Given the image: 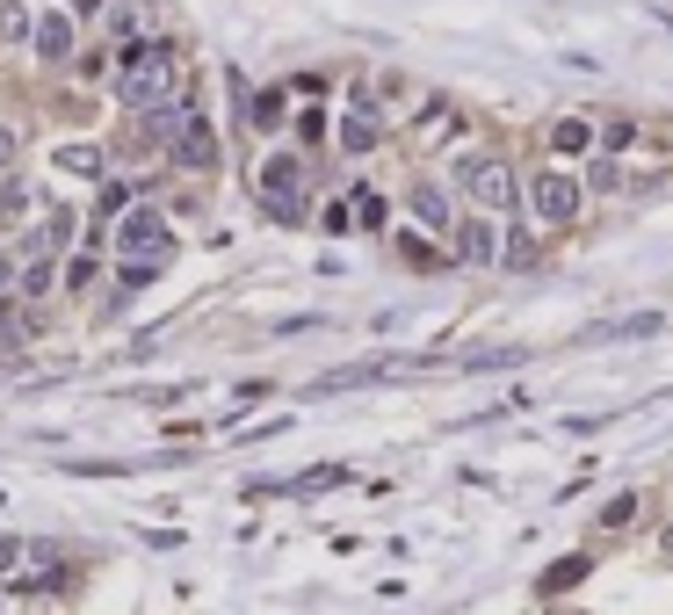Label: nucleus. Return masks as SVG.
<instances>
[{"label":"nucleus","instance_id":"13","mask_svg":"<svg viewBox=\"0 0 673 615\" xmlns=\"http://www.w3.org/2000/svg\"><path fill=\"white\" fill-rule=\"evenodd\" d=\"M579 572H587V558H565L558 572H550V579H543V594H550V587H572V579H579Z\"/></svg>","mask_w":673,"mask_h":615},{"label":"nucleus","instance_id":"14","mask_svg":"<svg viewBox=\"0 0 673 615\" xmlns=\"http://www.w3.org/2000/svg\"><path fill=\"white\" fill-rule=\"evenodd\" d=\"M22 29H29V15L15 8V0H8V8H0V37H22Z\"/></svg>","mask_w":673,"mask_h":615},{"label":"nucleus","instance_id":"5","mask_svg":"<svg viewBox=\"0 0 673 615\" xmlns=\"http://www.w3.org/2000/svg\"><path fill=\"white\" fill-rule=\"evenodd\" d=\"M174 160L181 167H218V138H210V123H189V131H181V145H174Z\"/></svg>","mask_w":673,"mask_h":615},{"label":"nucleus","instance_id":"12","mask_svg":"<svg viewBox=\"0 0 673 615\" xmlns=\"http://www.w3.org/2000/svg\"><path fill=\"white\" fill-rule=\"evenodd\" d=\"M464 254H471V261L493 254V225H464Z\"/></svg>","mask_w":673,"mask_h":615},{"label":"nucleus","instance_id":"3","mask_svg":"<svg viewBox=\"0 0 673 615\" xmlns=\"http://www.w3.org/2000/svg\"><path fill=\"white\" fill-rule=\"evenodd\" d=\"M304 167L297 160H283V152H275V160L261 167V196H268V210H275V218H304Z\"/></svg>","mask_w":673,"mask_h":615},{"label":"nucleus","instance_id":"8","mask_svg":"<svg viewBox=\"0 0 673 615\" xmlns=\"http://www.w3.org/2000/svg\"><path fill=\"white\" fill-rule=\"evenodd\" d=\"M341 145H348V152H370V145H377V116H370V109L348 116V123H341Z\"/></svg>","mask_w":673,"mask_h":615},{"label":"nucleus","instance_id":"1","mask_svg":"<svg viewBox=\"0 0 673 615\" xmlns=\"http://www.w3.org/2000/svg\"><path fill=\"white\" fill-rule=\"evenodd\" d=\"M174 87V44H138L124 58V80H116V95H124L131 109H152Z\"/></svg>","mask_w":673,"mask_h":615},{"label":"nucleus","instance_id":"16","mask_svg":"<svg viewBox=\"0 0 673 615\" xmlns=\"http://www.w3.org/2000/svg\"><path fill=\"white\" fill-rule=\"evenodd\" d=\"M666 550H673V536H666Z\"/></svg>","mask_w":673,"mask_h":615},{"label":"nucleus","instance_id":"11","mask_svg":"<svg viewBox=\"0 0 673 615\" xmlns=\"http://www.w3.org/2000/svg\"><path fill=\"white\" fill-rule=\"evenodd\" d=\"M413 210H420L427 225H449V210H442V196H435V189H413Z\"/></svg>","mask_w":673,"mask_h":615},{"label":"nucleus","instance_id":"2","mask_svg":"<svg viewBox=\"0 0 673 615\" xmlns=\"http://www.w3.org/2000/svg\"><path fill=\"white\" fill-rule=\"evenodd\" d=\"M529 210H536V225H572V210H579V181L543 167V174L529 181Z\"/></svg>","mask_w":673,"mask_h":615},{"label":"nucleus","instance_id":"9","mask_svg":"<svg viewBox=\"0 0 673 615\" xmlns=\"http://www.w3.org/2000/svg\"><path fill=\"white\" fill-rule=\"evenodd\" d=\"M58 167H73V174H95V167H102V152H95V145H66V152H58Z\"/></svg>","mask_w":673,"mask_h":615},{"label":"nucleus","instance_id":"10","mask_svg":"<svg viewBox=\"0 0 673 615\" xmlns=\"http://www.w3.org/2000/svg\"><path fill=\"white\" fill-rule=\"evenodd\" d=\"M550 138H558L565 152H579V145H587V138H594V123H579V116H565V123H558V131H550Z\"/></svg>","mask_w":673,"mask_h":615},{"label":"nucleus","instance_id":"15","mask_svg":"<svg viewBox=\"0 0 673 615\" xmlns=\"http://www.w3.org/2000/svg\"><path fill=\"white\" fill-rule=\"evenodd\" d=\"M630 514H637V500H630V492H623V500H608V514H601V521H608V529H623Z\"/></svg>","mask_w":673,"mask_h":615},{"label":"nucleus","instance_id":"7","mask_svg":"<svg viewBox=\"0 0 673 615\" xmlns=\"http://www.w3.org/2000/svg\"><path fill=\"white\" fill-rule=\"evenodd\" d=\"M37 51L51 58V66L73 51V29H66V15H44V22H37Z\"/></svg>","mask_w":673,"mask_h":615},{"label":"nucleus","instance_id":"4","mask_svg":"<svg viewBox=\"0 0 673 615\" xmlns=\"http://www.w3.org/2000/svg\"><path fill=\"white\" fill-rule=\"evenodd\" d=\"M456 174H464V189H471L485 210H507V203H514V174H507L500 160H464Z\"/></svg>","mask_w":673,"mask_h":615},{"label":"nucleus","instance_id":"6","mask_svg":"<svg viewBox=\"0 0 673 615\" xmlns=\"http://www.w3.org/2000/svg\"><path fill=\"white\" fill-rule=\"evenodd\" d=\"M116 239H124V246H131V254H152V246H160V239H167V225H160V218H152V210H138V218H131L124 232H116Z\"/></svg>","mask_w":673,"mask_h":615}]
</instances>
